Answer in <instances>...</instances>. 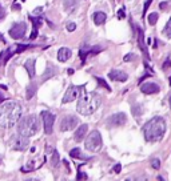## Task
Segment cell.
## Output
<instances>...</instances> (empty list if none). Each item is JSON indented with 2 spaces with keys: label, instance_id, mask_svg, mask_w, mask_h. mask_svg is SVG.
<instances>
[{
  "label": "cell",
  "instance_id": "6da1fadb",
  "mask_svg": "<svg viewBox=\"0 0 171 181\" xmlns=\"http://www.w3.org/2000/svg\"><path fill=\"white\" fill-rule=\"evenodd\" d=\"M22 117V107L16 101H5L0 104V127L12 128Z\"/></svg>",
  "mask_w": 171,
  "mask_h": 181
},
{
  "label": "cell",
  "instance_id": "7a4b0ae2",
  "mask_svg": "<svg viewBox=\"0 0 171 181\" xmlns=\"http://www.w3.org/2000/svg\"><path fill=\"white\" fill-rule=\"evenodd\" d=\"M145 140L149 143H156L163 139L166 133V121L163 117L155 116L149 120L142 128Z\"/></svg>",
  "mask_w": 171,
  "mask_h": 181
},
{
  "label": "cell",
  "instance_id": "3957f363",
  "mask_svg": "<svg viewBox=\"0 0 171 181\" xmlns=\"http://www.w3.org/2000/svg\"><path fill=\"white\" fill-rule=\"evenodd\" d=\"M78 99L76 109L83 116L92 115L100 105V97L95 92H82Z\"/></svg>",
  "mask_w": 171,
  "mask_h": 181
},
{
  "label": "cell",
  "instance_id": "277c9868",
  "mask_svg": "<svg viewBox=\"0 0 171 181\" xmlns=\"http://www.w3.org/2000/svg\"><path fill=\"white\" fill-rule=\"evenodd\" d=\"M42 123L36 115H28L23 117L18 124V133L24 137H32L39 133Z\"/></svg>",
  "mask_w": 171,
  "mask_h": 181
},
{
  "label": "cell",
  "instance_id": "5b68a950",
  "mask_svg": "<svg viewBox=\"0 0 171 181\" xmlns=\"http://www.w3.org/2000/svg\"><path fill=\"white\" fill-rule=\"evenodd\" d=\"M103 145V140H102V135L99 133V130H92L86 139L84 146L87 150L90 152H98Z\"/></svg>",
  "mask_w": 171,
  "mask_h": 181
},
{
  "label": "cell",
  "instance_id": "8992f818",
  "mask_svg": "<svg viewBox=\"0 0 171 181\" xmlns=\"http://www.w3.org/2000/svg\"><path fill=\"white\" fill-rule=\"evenodd\" d=\"M31 47L32 45H29V44H15V45L9 47V48H7L5 51H2V53H0V67L4 65L15 53H20L23 51H27V49L31 48Z\"/></svg>",
  "mask_w": 171,
  "mask_h": 181
},
{
  "label": "cell",
  "instance_id": "52a82bcc",
  "mask_svg": "<svg viewBox=\"0 0 171 181\" xmlns=\"http://www.w3.org/2000/svg\"><path fill=\"white\" fill-rule=\"evenodd\" d=\"M83 88H84V85H82V87L70 85L68 89L66 90L64 97H63L62 103H63V104H67V103H71V101H74V100H76V99H78V97L80 96V93H82Z\"/></svg>",
  "mask_w": 171,
  "mask_h": 181
},
{
  "label": "cell",
  "instance_id": "ba28073f",
  "mask_svg": "<svg viewBox=\"0 0 171 181\" xmlns=\"http://www.w3.org/2000/svg\"><path fill=\"white\" fill-rule=\"evenodd\" d=\"M28 137H24L22 135H13L11 137V146L12 149L15 150H26L27 148H28Z\"/></svg>",
  "mask_w": 171,
  "mask_h": 181
},
{
  "label": "cell",
  "instance_id": "9c48e42d",
  "mask_svg": "<svg viewBox=\"0 0 171 181\" xmlns=\"http://www.w3.org/2000/svg\"><path fill=\"white\" fill-rule=\"evenodd\" d=\"M26 31H27V24L26 23H15L12 27H11V29H9V36H11L12 39H15V40H20V39H23L24 38V35H26Z\"/></svg>",
  "mask_w": 171,
  "mask_h": 181
},
{
  "label": "cell",
  "instance_id": "30bf717a",
  "mask_svg": "<svg viewBox=\"0 0 171 181\" xmlns=\"http://www.w3.org/2000/svg\"><path fill=\"white\" fill-rule=\"evenodd\" d=\"M42 120H43V127H44L46 135H51L53 130V123H55V115L51 112L43 110L42 112Z\"/></svg>",
  "mask_w": 171,
  "mask_h": 181
},
{
  "label": "cell",
  "instance_id": "8fae6325",
  "mask_svg": "<svg viewBox=\"0 0 171 181\" xmlns=\"http://www.w3.org/2000/svg\"><path fill=\"white\" fill-rule=\"evenodd\" d=\"M78 124H79L78 117L74 116V115H68V116H66L64 119L62 120V123H60V130H62V132L72 130L76 125H78Z\"/></svg>",
  "mask_w": 171,
  "mask_h": 181
},
{
  "label": "cell",
  "instance_id": "7c38bea8",
  "mask_svg": "<svg viewBox=\"0 0 171 181\" xmlns=\"http://www.w3.org/2000/svg\"><path fill=\"white\" fill-rule=\"evenodd\" d=\"M126 121H127V116H126V113H123V112L115 113V115L110 116L108 120H107L110 127H120V125H123V124H126Z\"/></svg>",
  "mask_w": 171,
  "mask_h": 181
},
{
  "label": "cell",
  "instance_id": "4fadbf2b",
  "mask_svg": "<svg viewBox=\"0 0 171 181\" xmlns=\"http://www.w3.org/2000/svg\"><path fill=\"white\" fill-rule=\"evenodd\" d=\"M108 77L114 80V81L125 83V81H127V79H128V75L123 71H119V69H112V71L108 73Z\"/></svg>",
  "mask_w": 171,
  "mask_h": 181
},
{
  "label": "cell",
  "instance_id": "5bb4252c",
  "mask_svg": "<svg viewBox=\"0 0 171 181\" xmlns=\"http://www.w3.org/2000/svg\"><path fill=\"white\" fill-rule=\"evenodd\" d=\"M140 90H142L145 95H154V93H158L160 88L155 83H145V84L140 85Z\"/></svg>",
  "mask_w": 171,
  "mask_h": 181
},
{
  "label": "cell",
  "instance_id": "9a60e30c",
  "mask_svg": "<svg viewBox=\"0 0 171 181\" xmlns=\"http://www.w3.org/2000/svg\"><path fill=\"white\" fill-rule=\"evenodd\" d=\"M136 31H138V44H139V48L142 49L143 55H145L146 59L149 60L150 56H149V51H147V45L145 44V33H143V29H140L139 27H136Z\"/></svg>",
  "mask_w": 171,
  "mask_h": 181
},
{
  "label": "cell",
  "instance_id": "2e32d148",
  "mask_svg": "<svg viewBox=\"0 0 171 181\" xmlns=\"http://www.w3.org/2000/svg\"><path fill=\"white\" fill-rule=\"evenodd\" d=\"M29 20L32 23V33L29 35V40H33L38 38V29L42 25V18H33V16H29Z\"/></svg>",
  "mask_w": 171,
  "mask_h": 181
},
{
  "label": "cell",
  "instance_id": "e0dca14e",
  "mask_svg": "<svg viewBox=\"0 0 171 181\" xmlns=\"http://www.w3.org/2000/svg\"><path fill=\"white\" fill-rule=\"evenodd\" d=\"M87 132H88V125H87V124H82V125H80L78 129H76L75 135H74V139H75V141H78V143L82 141V140L86 137Z\"/></svg>",
  "mask_w": 171,
  "mask_h": 181
},
{
  "label": "cell",
  "instance_id": "ac0fdd59",
  "mask_svg": "<svg viewBox=\"0 0 171 181\" xmlns=\"http://www.w3.org/2000/svg\"><path fill=\"white\" fill-rule=\"evenodd\" d=\"M72 56V52L70 48H67V47H63V48H60L58 51V60L62 63H66L67 60Z\"/></svg>",
  "mask_w": 171,
  "mask_h": 181
},
{
  "label": "cell",
  "instance_id": "d6986e66",
  "mask_svg": "<svg viewBox=\"0 0 171 181\" xmlns=\"http://www.w3.org/2000/svg\"><path fill=\"white\" fill-rule=\"evenodd\" d=\"M92 20H94V23H95L96 25H102V24H104V23H106L107 15L104 12H102V11H98V12H95L92 15Z\"/></svg>",
  "mask_w": 171,
  "mask_h": 181
},
{
  "label": "cell",
  "instance_id": "ffe728a7",
  "mask_svg": "<svg viewBox=\"0 0 171 181\" xmlns=\"http://www.w3.org/2000/svg\"><path fill=\"white\" fill-rule=\"evenodd\" d=\"M35 59H28V60H26V63H24V68H26V71L28 72V76L29 77H33L35 76Z\"/></svg>",
  "mask_w": 171,
  "mask_h": 181
},
{
  "label": "cell",
  "instance_id": "44dd1931",
  "mask_svg": "<svg viewBox=\"0 0 171 181\" xmlns=\"http://www.w3.org/2000/svg\"><path fill=\"white\" fill-rule=\"evenodd\" d=\"M78 7V0H64V9L66 12L72 13Z\"/></svg>",
  "mask_w": 171,
  "mask_h": 181
},
{
  "label": "cell",
  "instance_id": "7402d4cb",
  "mask_svg": "<svg viewBox=\"0 0 171 181\" xmlns=\"http://www.w3.org/2000/svg\"><path fill=\"white\" fill-rule=\"evenodd\" d=\"M55 73H56V68L53 65H51V64H48L47 65V68H46V71H44V73H43V80H47V79H51L52 76H55Z\"/></svg>",
  "mask_w": 171,
  "mask_h": 181
},
{
  "label": "cell",
  "instance_id": "603a6c76",
  "mask_svg": "<svg viewBox=\"0 0 171 181\" xmlns=\"http://www.w3.org/2000/svg\"><path fill=\"white\" fill-rule=\"evenodd\" d=\"M36 90H38V85H36L35 83H31V84L27 87V92H26V97H27V100L32 99L33 95L36 93Z\"/></svg>",
  "mask_w": 171,
  "mask_h": 181
},
{
  "label": "cell",
  "instance_id": "cb8c5ba5",
  "mask_svg": "<svg viewBox=\"0 0 171 181\" xmlns=\"http://www.w3.org/2000/svg\"><path fill=\"white\" fill-rule=\"evenodd\" d=\"M70 156L72 157V159H82V160H88V157L84 156L82 153V150H80L79 148H74L70 150Z\"/></svg>",
  "mask_w": 171,
  "mask_h": 181
},
{
  "label": "cell",
  "instance_id": "d4e9b609",
  "mask_svg": "<svg viewBox=\"0 0 171 181\" xmlns=\"http://www.w3.org/2000/svg\"><path fill=\"white\" fill-rule=\"evenodd\" d=\"M88 51H90L88 45H84V47H82V48L79 49V58H80V60H82L83 64L86 63V59H87V56H88Z\"/></svg>",
  "mask_w": 171,
  "mask_h": 181
},
{
  "label": "cell",
  "instance_id": "484cf974",
  "mask_svg": "<svg viewBox=\"0 0 171 181\" xmlns=\"http://www.w3.org/2000/svg\"><path fill=\"white\" fill-rule=\"evenodd\" d=\"M131 112H132V115L135 116V117H139V116L143 113V107H142V104H134L132 108H131Z\"/></svg>",
  "mask_w": 171,
  "mask_h": 181
},
{
  "label": "cell",
  "instance_id": "4316f807",
  "mask_svg": "<svg viewBox=\"0 0 171 181\" xmlns=\"http://www.w3.org/2000/svg\"><path fill=\"white\" fill-rule=\"evenodd\" d=\"M163 35H165L167 39H171V18L169 19L167 24L165 25V28H163Z\"/></svg>",
  "mask_w": 171,
  "mask_h": 181
},
{
  "label": "cell",
  "instance_id": "83f0119b",
  "mask_svg": "<svg viewBox=\"0 0 171 181\" xmlns=\"http://www.w3.org/2000/svg\"><path fill=\"white\" fill-rule=\"evenodd\" d=\"M158 18H159V15L156 12L150 13V15H149V24L150 25H155L156 21H158Z\"/></svg>",
  "mask_w": 171,
  "mask_h": 181
},
{
  "label": "cell",
  "instance_id": "f1b7e54d",
  "mask_svg": "<svg viewBox=\"0 0 171 181\" xmlns=\"http://www.w3.org/2000/svg\"><path fill=\"white\" fill-rule=\"evenodd\" d=\"M58 164H59V152L58 150H53L52 157H51V165L52 166H58Z\"/></svg>",
  "mask_w": 171,
  "mask_h": 181
},
{
  "label": "cell",
  "instance_id": "f546056e",
  "mask_svg": "<svg viewBox=\"0 0 171 181\" xmlns=\"http://www.w3.org/2000/svg\"><path fill=\"white\" fill-rule=\"evenodd\" d=\"M99 52H102V48H100L99 45H95V47H90L88 56H95V55H98Z\"/></svg>",
  "mask_w": 171,
  "mask_h": 181
},
{
  "label": "cell",
  "instance_id": "4dcf8cb0",
  "mask_svg": "<svg viewBox=\"0 0 171 181\" xmlns=\"http://www.w3.org/2000/svg\"><path fill=\"white\" fill-rule=\"evenodd\" d=\"M95 80L98 81V84H99L100 87H103V88L107 89V90H111V88H110V85L104 81V79H102V77H95Z\"/></svg>",
  "mask_w": 171,
  "mask_h": 181
},
{
  "label": "cell",
  "instance_id": "1f68e13d",
  "mask_svg": "<svg viewBox=\"0 0 171 181\" xmlns=\"http://www.w3.org/2000/svg\"><path fill=\"white\" fill-rule=\"evenodd\" d=\"M152 3V0H146V3H145V5H143V13H142V16L145 18V15L147 13V11H149V7L150 4Z\"/></svg>",
  "mask_w": 171,
  "mask_h": 181
},
{
  "label": "cell",
  "instance_id": "d6a6232c",
  "mask_svg": "<svg viewBox=\"0 0 171 181\" xmlns=\"http://www.w3.org/2000/svg\"><path fill=\"white\" fill-rule=\"evenodd\" d=\"M136 56L134 55V53H127V55L123 58V61H126V63H128V61H131V60H134Z\"/></svg>",
  "mask_w": 171,
  "mask_h": 181
},
{
  "label": "cell",
  "instance_id": "836d02e7",
  "mask_svg": "<svg viewBox=\"0 0 171 181\" xmlns=\"http://www.w3.org/2000/svg\"><path fill=\"white\" fill-rule=\"evenodd\" d=\"M151 166L154 169H159L160 168V161H159V159H154L152 161H151Z\"/></svg>",
  "mask_w": 171,
  "mask_h": 181
},
{
  "label": "cell",
  "instance_id": "e575fe53",
  "mask_svg": "<svg viewBox=\"0 0 171 181\" xmlns=\"http://www.w3.org/2000/svg\"><path fill=\"white\" fill-rule=\"evenodd\" d=\"M126 18V11H125V7H123V8H120L119 11H118V19L119 20H123Z\"/></svg>",
  "mask_w": 171,
  "mask_h": 181
},
{
  "label": "cell",
  "instance_id": "d590c367",
  "mask_svg": "<svg viewBox=\"0 0 171 181\" xmlns=\"http://www.w3.org/2000/svg\"><path fill=\"white\" fill-rule=\"evenodd\" d=\"M86 179H87L86 173H83L82 170H80V166H79V169H78V181H83V180H86Z\"/></svg>",
  "mask_w": 171,
  "mask_h": 181
},
{
  "label": "cell",
  "instance_id": "8d00e7d4",
  "mask_svg": "<svg viewBox=\"0 0 171 181\" xmlns=\"http://www.w3.org/2000/svg\"><path fill=\"white\" fill-rule=\"evenodd\" d=\"M162 68L165 69V71H166V69H169V68H171V60H170V58H167V59H166V61L163 63Z\"/></svg>",
  "mask_w": 171,
  "mask_h": 181
},
{
  "label": "cell",
  "instance_id": "74e56055",
  "mask_svg": "<svg viewBox=\"0 0 171 181\" xmlns=\"http://www.w3.org/2000/svg\"><path fill=\"white\" fill-rule=\"evenodd\" d=\"M75 29H76L75 23H68V24H67V31H68V32H74Z\"/></svg>",
  "mask_w": 171,
  "mask_h": 181
},
{
  "label": "cell",
  "instance_id": "f35d334b",
  "mask_svg": "<svg viewBox=\"0 0 171 181\" xmlns=\"http://www.w3.org/2000/svg\"><path fill=\"white\" fill-rule=\"evenodd\" d=\"M4 18H5V9L3 8L2 4H0V21H2V20L4 19Z\"/></svg>",
  "mask_w": 171,
  "mask_h": 181
},
{
  "label": "cell",
  "instance_id": "ab89813d",
  "mask_svg": "<svg viewBox=\"0 0 171 181\" xmlns=\"http://www.w3.org/2000/svg\"><path fill=\"white\" fill-rule=\"evenodd\" d=\"M120 170H122V165H120V164H116V165L114 166V172H115V173H120Z\"/></svg>",
  "mask_w": 171,
  "mask_h": 181
},
{
  "label": "cell",
  "instance_id": "60d3db41",
  "mask_svg": "<svg viewBox=\"0 0 171 181\" xmlns=\"http://www.w3.org/2000/svg\"><path fill=\"white\" fill-rule=\"evenodd\" d=\"M12 9H13V11H20L22 7H20V4H18V3H15V4L12 5Z\"/></svg>",
  "mask_w": 171,
  "mask_h": 181
},
{
  "label": "cell",
  "instance_id": "b9f144b4",
  "mask_svg": "<svg viewBox=\"0 0 171 181\" xmlns=\"http://www.w3.org/2000/svg\"><path fill=\"white\" fill-rule=\"evenodd\" d=\"M159 7H160V9H166V7H167V2H162L159 4Z\"/></svg>",
  "mask_w": 171,
  "mask_h": 181
},
{
  "label": "cell",
  "instance_id": "7bdbcfd3",
  "mask_svg": "<svg viewBox=\"0 0 171 181\" xmlns=\"http://www.w3.org/2000/svg\"><path fill=\"white\" fill-rule=\"evenodd\" d=\"M63 163H64V165L67 166V169H68L70 172H71V168H70V164H68V161H67V160H63Z\"/></svg>",
  "mask_w": 171,
  "mask_h": 181
},
{
  "label": "cell",
  "instance_id": "ee69618b",
  "mask_svg": "<svg viewBox=\"0 0 171 181\" xmlns=\"http://www.w3.org/2000/svg\"><path fill=\"white\" fill-rule=\"evenodd\" d=\"M42 9H43L42 7H38V8L35 9V13H36V15H38V13H40V12H42Z\"/></svg>",
  "mask_w": 171,
  "mask_h": 181
},
{
  "label": "cell",
  "instance_id": "f6af8a7d",
  "mask_svg": "<svg viewBox=\"0 0 171 181\" xmlns=\"http://www.w3.org/2000/svg\"><path fill=\"white\" fill-rule=\"evenodd\" d=\"M67 73H68V75H74V69L72 68H68V69H67Z\"/></svg>",
  "mask_w": 171,
  "mask_h": 181
},
{
  "label": "cell",
  "instance_id": "bcb514c9",
  "mask_svg": "<svg viewBox=\"0 0 171 181\" xmlns=\"http://www.w3.org/2000/svg\"><path fill=\"white\" fill-rule=\"evenodd\" d=\"M156 179H158V181H165V179H163L162 176H158V177H156Z\"/></svg>",
  "mask_w": 171,
  "mask_h": 181
},
{
  "label": "cell",
  "instance_id": "7dc6e473",
  "mask_svg": "<svg viewBox=\"0 0 171 181\" xmlns=\"http://www.w3.org/2000/svg\"><path fill=\"white\" fill-rule=\"evenodd\" d=\"M2 101H4V96H3L2 93H0V103H2Z\"/></svg>",
  "mask_w": 171,
  "mask_h": 181
},
{
  "label": "cell",
  "instance_id": "c3c4849f",
  "mask_svg": "<svg viewBox=\"0 0 171 181\" xmlns=\"http://www.w3.org/2000/svg\"><path fill=\"white\" fill-rule=\"evenodd\" d=\"M169 104H170V108H171V92H170V95H169Z\"/></svg>",
  "mask_w": 171,
  "mask_h": 181
},
{
  "label": "cell",
  "instance_id": "681fc988",
  "mask_svg": "<svg viewBox=\"0 0 171 181\" xmlns=\"http://www.w3.org/2000/svg\"><path fill=\"white\" fill-rule=\"evenodd\" d=\"M0 88H2V89H5V90H7V87H5V85H2V84H0Z\"/></svg>",
  "mask_w": 171,
  "mask_h": 181
},
{
  "label": "cell",
  "instance_id": "f907efd6",
  "mask_svg": "<svg viewBox=\"0 0 171 181\" xmlns=\"http://www.w3.org/2000/svg\"><path fill=\"white\" fill-rule=\"evenodd\" d=\"M26 181H38V180H36V179H27Z\"/></svg>",
  "mask_w": 171,
  "mask_h": 181
},
{
  "label": "cell",
  "instance_id": "816d5d0a",
  "mask_svg": "<svg viewBox=\"0 0 171 181\" xmlns=\"http://www.w3.org/2000/svg\"><path fill=\"white\" fill-rule=\"evenodd\" d=\"M170 85H171V77H170Z\"/></svg>",
  "mask_w": 171,
  "mask_h": 181
},
{
  "label": "cell",
  "instance_id": "f5cc1de1",
  "mask_svg": "<svg viewBox=\"0 0 171 181\" xmlns=\"http://www.w3.org/2000/svg\"><path fill=\"white\" fill-rule=\"evenodd\" d=\"M0 161H2V157H0Z\"/></svg>",
  "mask_w": 171,
  "mask_h": 181
},
{
  "label": "cell",
  "instance_id": "db71d44e",
  "mask_svg": "<svg viewBox=\"0 0 171 181\" xmlns=\"http://www.w3.org/2000/svg\"><path fill=\"white\" fill-rule=\"evenodd\" d=\"M62 181H67V180H62Z\"/></svg>",
  "mask_w": 171,
  "mask_h": 181
},
{
  "label": "cell",
  "instance_id": "11a10c76",
  "mask_svg": "<svg viewBox=\"0 0 171 181\" xmlns=\"http://www.w3.org/2000/svg\"><path fill=\"white\" fill-rule=\"evenodd\" d=\"M126 181H130V180H126Z\"/></svg>",
  "mask_w": 171,
  "mask_h": 181
},
{
  "label": "cell",
  "instance_id": "9f6ffc18",
  "mask_svg": "<svg viewBox=\"0 0 171 181\" xmlns=\"http://www.w3.org/2000/svg\"><path fill=\"white\" fill-rule=\"evenodd\" d=\"M23 2H26V0H23Z\"/></svg>",
  "mask_w": 171,
  "mask_h": 181
}]
</instances>
